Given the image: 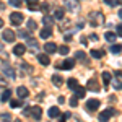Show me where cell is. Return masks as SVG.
<instances>
[{"mask_svg": "<svg viewBox=\"0 0 122 122\" xmlns=\"http://www.w3.org/2000/svg\"><path fill=\"white\" fill-rule=\"evenodd\" d=\"M44 51L49 52V54H54V52L57 51V46L54 44V42H46V44H44Z\"/></svg>", "mask_w": 122, "mask_h": 122, "instance_id": "16", "label": "cell"}, {"mask_svg": "<svg viewBox=\"0 0 122 122\" xmlns=\"http://www.w3.org/2000/svg\"><path fill=\"white\" fill-rule=\"evenodd\" d=\"M16 94H18L20 98H28L29 91H28V88H26V86H18V88H16Z\"/></svg>", "mask_w": 122, "mask_h": 122, "instance_id": "12", "label": "cell"}, {"mask_svg": "<svg viewBox=\"0 0 122 122\" xmlns=\"http://www.w3.org/2000/svg\"><path fill=\"white\" fill-rule=\"evenodd\" d=\"M49 117H51V119H56V117H59V116H60V111H59V107H56V106H54V107H51V109H49Z\"/></svg>", "mask_w": 122, "mask_h": 122, "instance_id": "17", "label": "cell"}, {"mask_svg": "<svg viewBox=\"0 0 122 122\" xmlns=\"http://www.w3.org/2000/svg\"><path fill=\"white\" fill-rule=\"evenodd\" d=\"M117 34H119V36H122V25H119V26H117Z\"/></svg>", "mask_w": 122, "mask_h": 122, "instance_id": "41", "label": "cell"}, {"mask_svg": "<svg viewBox=\"0 0 122 122\" xmlns=\"http://www.w3.org/2000/svg\"><path fill=\"white\" fill-rule=\"evenodd\" d=\"M75 57L78 59V60H85V52L80 51V52H76V54H75Z\"/></svg>", "mask_w": 122, "mask_h": 122, "instance_id": "39", "label": "cell"}, {"mask_svg": "<svg viewBox=\"0 0 122 122\" xmlns=\"http://www.w3.org/2000/svg\"><path fill=\"white\" fill-rule=\"evenodd\" d=\"M99 104H101V101L99 99H88L86 101V109L90 111V112H94L96 109H99Z\"/></svg>", "mask_w": 122, "mask_h": 122, "instance_id": "4", "label": "cell"}, {"mask_svg": "<svg viewBox=\"0 0 122 122\" xmlns=\"http://www.w3.org/2000/svg\"><path fill=\"white\" fill-rule=\"evenodd\" d=\"M57 67L62 68V70H72L75 67V62H73V59H67V60H64L60 65H57Z\"/></svg>", "mask_w": 122, "mask_h": 122, "instance_id": "7", "label": "cell"}, {"mask_svg": "<svg viewBox=\"0 0 122 122\" xmlns=\"http://www.w3.org/2000/svg\"><path fill=\"white\" fill-rule=\"evenodd\" d=\"M25 114L33 116L34 121H41V119H42V109H41V106H33V107H29V109H25Z\"/></svg>", "mask_w": 122, "mask_h": 122, "instance_id": "1", "label": "cell"}, {"mask_svg": "<svg viewBox=\"0 0 122 122\" xmlns=\"http://www.w3.org/2000/svg\"><path fill=\"white\" fill-rule=\"evenodd\" d=\"M0 122H11V116H10L8 112L2 114V116H0Z\"/></svg>", "mask_w": 122, "mask_h": 122, "instance_id": "33", "label": "cell"}, {"mask_svg": "<svg viewBox=\"0 0 122 122\" xmlns=\"http://www.w3.org/2000/svg\"><path fill=\"white\" fill-rule=\"evenodd\" d=\"M91 57H93V59H103L104 57V51L103 49H96V51H91Z\"/></svg>", "mask_w": 122, "mask_h": 122, "instance_id": "19", "label": "cell"}, {"mask_svg": "<svg viewBox=\"0 0 122 122\" xmlns=\"http://www.w3.org/2000/svg\"><path fill=\"white\" fill-rule=\"evenodd\" d=\"M38 60H39V64H41V65H49V64H51V59H49V56H47V54H39L38 56Z\"/></svg>", "mask_w": 122, "mask_h": 122, "instance_id": "13", "label": "cell"}, {"mask_svg": "<svg viewBox=\"0 0 122 122\" xmlns=\"http://www.w3.org/2000/svg\"><path fill=\"white\" fill-rule=\"evenodd\" d=\"M3 75L10 76V78H15V76H16V72H15V70H13L10 65H7V64H5V65H3Z\"/></svg>", "mask_w": 122, "mask_h": 122, "instance_id": "11", "label": "cell"}, {"mask_svg": "<svg viewBox=\"0 0 122 122\" xmlns=\"http://www.w3.org/2000/svg\"><path fill=\"white\" fill-rule=\"evenodd\" d=\"M57 51H59V54H62V56H67L70 51H68V46H60L57 47Z\"/></svg>", "mask_w": 122, "mask_h": 122, "instance_id": "30", "label": "cell"}, {"mask_svg": "<svg viewBox=\"0 0 122 122\" xmlns=\"http://www.w3.org/2000/svg\"><path fill=\"white\" fill-rule=\"evenodd\" d=\"M104 38H106V41H107V42H114V41H116V38H117V34H116V33H111V31H106Z\"/></svg>", "mask_w": 122, "mask_h": 122, "instance_id": "21", "label": "cell"}, {"mask_svg": "<svg viewBox=\"0 0 122 122\" xmlns=\"http://www.w3.org/2000/svg\"><path fill=\"white\" fill-rule=\"evenodd\" d=\"M39 36H41V39H47V38H51V36H52V28H51V26H46L44 29H41Z\"/></svg>", "mask_w": 122, "mask_h": 122, "instance_id": "10", "label": "cell"}, {"mask_svg": "<svg viewBox=\"0 0 122 122\" xmlns=\"http://www.w3.org/2000/svg\"><path fill=\"white\" fill-rule=\"evenodd\" d=\"M111 52H112V54H121L122 52V46L121 44H114V46L111 47Z\"/></svg>", "mask_w": 122, "mask_h": 122, "instance_id": "29", "label": "cell"}, {"mask_svg": "<svg viewBox=\"0 0 122 122\" xmlns=\"http://www.w3.org/2000/svg\"><path fill=\"white\" fill-rule=\"evenodd\" d=\"M121 88H122V85H121Z\"/></svg>", "mask_w": 122, "mask_h": 122, "instance_id": "47", "label": "cell"}, {"mask_svg": "<svg viewBox=\"0 0 122 122\" xmlns=\"http://www.w3.org/2000/svg\"><path fill=\"white\" fill-rule=\"evenodd\" d=\"M38 2H39V0H26L29 10H38L39 8V3H38Z\"/></svg>", "mask_w": 122, "mask_h": 122, "instance_id": "22", "label": "cell"}, {"mask_svg": "<svg viewBox=\"0 0 122 122\" xmlns=\"http://www.w3.org/2000/svg\"><path fill=\"white\" fill-rule=\"evenodd\" d=\"M67 85H68V88H70V90H75L76 86H78V80H76V78H68Z\"/></svg>", "mask_w": 122, "mask_h": 122, "instance_id": "23", "label": "cell"}, {"mask_svg": "<svg viewBox=\"0 0 122 122\" xmlns=\"http://www.w3.org/2000/svg\"><path fill=\"white\" fill-rule=\"evenodd\" d=\"M90 21H91V25L93 26H101L104 21V16L101 11H94V13H91L90 15Z\"/></svg>", "mask_w": 122, "mask_h": 122, "instance_id": "2", "label": "cell"}, {"mask_svg": "<svg viewBox=\"0 0 122 122\" xmlns=\"http://www.w3.org/2000/svg\"><path fill=\"white\" fill-rule=\"evenodd\" d=\"M25 52H26V46L25 44H16V46L13 47V54L15 56L21 57V56H25Z\"/></svg>", "mask_w": 122, "mask_h": 122, "instance_id": "9", "label": "cell"}, {"mask_svg": "<svg viewBox=\"0 0 122 122\" xmlns=\"http://www.w3.org/2000/svg\"><path fill=\"white\" fill-rule=\"evenodd\" d=\"M2 26H3V20L0 18V28H2Z\"/></svg>", "mask_w": 122, "mask_h": 122, "instance_id": "44", "label": "cell"}, {"mask_svg": "<svg viewBox=\"0 0 122 122\" xmlns=\"http://www.w3.org/2000/svg\"><path fill=\"white\" fill-rule=\"evenodd\" d=\"M101 76H103V81H104V85H106V86L111 83V73H109V72H103V73H101Z\"/></svg>", "mask_w": 122, "mask_h": 122, "instance_id": "24", "label": "cell"}, {"mask_svg": "<svg viewBox=\"0 0 122 122\" xmlns=\"http://www.w3.org/2000/svg\"><path fill=\"white\" fill-rule=\"evenodd\" d=\"M86 90H88V91H96V93H98V91H101V86H99V83H98L94 78H91V80L88 81V85H86Z\"/></svg>", "mask_w": 122, "mask_h": 122, "instance_id": "5", "label": "cell"}, {"mask_svg": "<svg viewBox=\"0 0 122 122\" xmlns=\"http://www.w3.org/2000/svg\"><path fill=\"white\" fill-rule=\"evenodd\" d=\"M8 3L11 5V7H16V8H20V7L23 5V2H21V0H10Z\"/></svg>", "mask_w": 122, "mask_h": 122, "instance_id": "34", "label": "cell"}, {"mask_svg": "<svg viewBox=\"0 0 122 122\" xmlns=\"http://www.w3.org/2000/svg\"><path fill=\"white\" fill-rule=\"evenodd\" d=\"M73 91H75V98L80 99V98H85V94H86V88H83V86H80V85H78Z\"/></svg>", "mask_w": 122, "mask_h": 122, "instance_id": "14", "label": "cell"}, {"mask_svg": "<svg viewBox=\"0 0 122 122\" xmlns=\"http://www.w3.org/2000/svg\"><path fill=\"white\" fill-rule=\"evenodd\" d=\"M114 75L117 76V78H121V80H122V70H116V72H114Z\"/></svg>", "mask_w": 122, "mask_h": 122, "instance_id": "40", "label": "cell"}, {"mask_svg": "<svg viewBox=\"0 0 122 122\" xmlns=\"http://www.w3.org/2000/svg\"><path fill=\"white\" fill-rule=\"evenodd\" d=\"M26 44H28L33 51H38L39 49V46H38V42H36V39H33V38H28L26 39Z\"/></svg>", "mask_w": 122, "mask_h": 122, "instance_id": "20", "label": "cell"}, {"mask_svg": "<svg viewBox=\"0 0 122 122\" xmlns=\"http://www.w3.org/2000/svg\"><path fill=\"white\" fill-rule=\"evenodd\" d=\"M21 106H23V103H21L20 99H11V101H10V107H13V109L21 107Z\"/></svg>", "mask_w": 122, "mask_h": 122, "instance_id": "27", "label": "cell"}, {"mask_svg": "<svg viewBox=\"0 0 122 122\" xmlns=\"http://www.w3.org/2000/svg\"><path fill=\"white\" fill-rule=\"evenodd\" d=\"M65 7L72 11H75L78 8V0H65Z\"/></svg>", "mask_w": 122, "mask_h": 122, "instance_id": "15", "label": "cell"}, {"mask_svg": "<svg viewBox=\"0 0 122 122\" xmlns=\"http://www.w3.org/2000/svg\"><path fill=\"white\" fill-rule=\"evenodd\" d=\"M90 39H91V41H98V34H91Z\"/></svg>", "mask_w": 122, "mask_h": 122, "instance_id": "42", "label": "cell"}, {"mask_svg": "<svg viewBox=\"0 0 122 122\" xmlns=\"http://www.w3.org/2000/svg\"><path fill=\"white\" fill-rule=\"evenodd\" d=\"M70 106H72V107H76V106H78V98H75V96L70 98Z\"/></svg>", "mask_w": 122, "mask_h": 122, "instance_id": "37", "label": "cell"}, {"mask_svg": "<svg viewBox=\"0 0 122 122\" xmlns=\"http://www.w3.org/2000/svg\"><path fill=\"white\" fill-rule=\"evenodd\" d=\"M65 16V10L64 8H56V11H54V20H62Z\"/></svg>", "mask_w": 122, "mask_h": 122, "instance_id": "18", "label": "cell"}, {"mask_svg": "<svg viewBox=\"0 0 122 122\" xmlns=\"http://www.w3.org/2000/svg\"><path fill=\"white\" fill-rule=\"evenodd\" d=\"M26 28H28L29 31H36V29H38V26H36V21H34V20H28Z\"/></svg>", "mask_w": 122, "mask_h": 122, "instance_id": "26", "label": "cell"}, {"mask_svg": "<svg viewBox=\"0 0 122 122\" xmlns=\"http://www.w3.org/2000/svg\"><path fill=\"white\" fill-rule=\"evenodd\" d=\"M52 83L56 85V86H60V85L64 83V78H62L60 75H54L52 76Z\"/></svg>", "mask_w": 122, "mask_h": 122, "instance_id": "25", "label": "cell"}, {"mask_svg": "<svg viewBox=\"0 0 122 122\" xmlns=\"http://www.w3.org/2000/svg\"><path fill=\"white\" fill-rule=\"evenodd\" d=\"M10 21L18 26V25L23 23V15H21V13H11V15H10Z\"/></svg>", "mask_w": 122, "mask_h": 122, "instance_id": "8", "label": "cell"}, {"mask_svg": "<svg viewBox=\"0 0 122 122\" xmlns=\"http://www.w3.org/2000/svg\"><path fill=\"white\" fill-rule=\"evenodd\" d=\"M2 39L7 41V42H13V41L16 39V34H15V31H11V29H3V33H2Z\"/></svg>", "mask_w": 122, "mask_h": 122, "instance_id": "3", "label": "cell"}, {"mask_svg": "<svg viewBox=\"0 0 122 122\" xmlns=\"http://www.w3.org/2000/svg\"><path fill=\"white\" fill-rule=\"evenodd\" d=\"M42 21H44V25H47V26H51V25L54 23V18H51L49 15H44V16H42Z\"/></svg>", "mask_w": 122, "mask_h": 122, "instance_id": "32", "label": "cell"}, {"mask_svg": "<svg viewBox=\"0 0 122 122\" xmlns=\"http://www.w3.org/2000/svg\"><path fill=\"white\" fill-rule=\"evenodd\" d=\"M121 3H122V0H121Z\"/></svg>", "mask_w": 122, "mask_h": 122, "instance_id": "46", "label": "cell"}, {"mask_svg": "<svg viewBox=\"0 0 122 122\" xmlns=\"http://www.w3.org/2000/svg\"><path fill=\"white\" fill-rule=\"evenodd\" d=\"M104 3L109 5V7H116L117 5V0H104Z\"/></svg>", "mask_w": 122, "mask_h": 122, "instance_id": "38", "label": "cell"}, {"mask_svg": "<svg viewBox=\"0 0 122 122\" xmlns=\"http://www.w3.org/2000/svg\"><path fill=\"white\" fill-rule=\"evenodd\" d=\"M10 98H11V91H10V90H5V91L2 93V101H8Z\"/></svg>", "mask_w": 122, "mask_h": 122, "instance_id": "31", "label": "cell"}, {"mask_svg": "<svg viewBox=\"0 0 122 122\" xmlns=\"http://www.w3.org/2000/svg\"><path fill=\"white\" fill-rule=\"evenodd\" d=\"M20 67H21V70H23V73H25V75H28V73H31V72H33V68H31L28 64H21Z\"/></svg>", "mask_w": 122, "mask_h": 122, "instance_id": "28", "label": "cell"}, {"mask_svg": "<svg viewBox=\"0 0 122 122\" xmlns=\"http://www.w3.org/2000/svg\"><path fill=\"white\" fill-rule=\"evenodd\" d=\"M7 85H8V81H7L5 75H0V88H3V86H7Z\"/></svg>", "mask_w": 122, "mask_h": 122, "instance_id": "35", "label": "cell"}, {"mask_svg": "<svg viewBox=\"0 0 122 122\" xmlns=\"http://www.w3.org/2000/svg\"><path fill=\"white\" fill-rule=\"evenodd\" d=\"M15 122H21V121H20V119H16V121H15Z\"/></svg>", "mask_w": 122, "mask_h": 122, "instance_id": "45", "label": "cell"}, {"mask_svg": "<svg viewBox=\"0 0 122 122\" xmlns=\"http://www.w3.org/2000/svg\"><path fill=\"white\" fill-rule=\"evenodd\" d=\"M119 18H121V20H122V8H121V10H119Z\"/></svg>", "mask_w": 122, "mask_h": 122, "instance_id": "43", "label": "cell"}, {"mask_svg": "<svg viewBox=\"0 0 122 122\" xmlns=\"http://www.w3.org/2000/svg\"><path fill=\"white\" fill-rule=\"evenodd\" d=\"M68 117H72V116H70V112H65V114H62V116L59 117V121H60V122H67V119H68Z\"/></svg>", "mask_w": 122, "mask_h": 122, "instance_id": "36", "label": "cell"}, {"mask_svg": "<svg viewBox=\"0 0 122 122\" xmlns=\"http://www.w3.org/2000/svg\"><path fill=\"white\" fill-rule=\"evenodd\" d=\"M114 112H116L114 109H106V111H103V112L99 114V117H98V119H99V122H107Z\"/></svg>", "mask_w": 122, "mask_h": 122, "instance_id": "6", "label": "cell"}]
</instances>
